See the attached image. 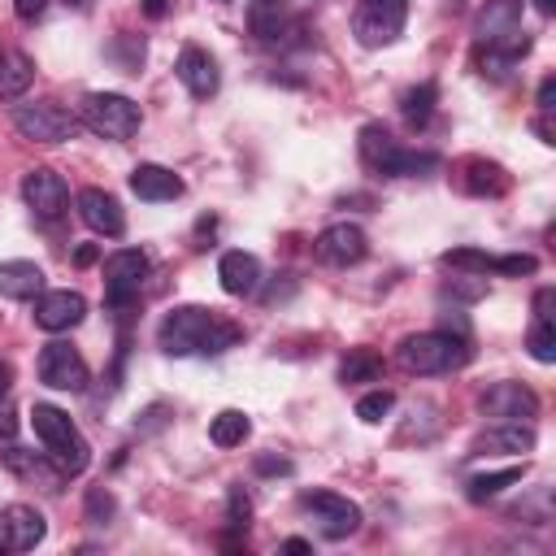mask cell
<instances>
[{"label":"cell","mask_w":556,"mask_h":556,"mask_svg":"<svg viewBox=\"0 0 556 556\" xmlns=\"http://www.w3.org/2000/svg\"><path fill=\"white\" fill-rule=\"evenodd\" d=\"M239 339H243V330H239L235 321L217 317V313L204 308V304H178V308H169V313L161 317V326H156V343H161L165 356H191V352H200V356H222V352H230Z\"/></svg>","instance_id":"cell-1"},{"label":"cell","mask_w":556,"mask_h":556,"mask_svg":"<svg viewBox=\"0 0 556 556\" xmlns=\"http://www.w3.org/2000/svg\"><path fill=\"white\" fill-rule=\"evenodd\" d=\"M30 426L43 443V456L65 473V478H78L87 465H91V443L83 439V430L74 426V417L56 404H35L30 408Z\"/></svg>","instance_id":"cell-2"},{"label":"cell","mask_w":556,"mask_h":556,"mask_svg":"<svg viewBox=\"0 0 556 556\" xmlns=\"http://www.w3.org/2000/svg\"><path fill=\"white\" fill-rule=\"evenodd\" d=\"M356 148H361V161H365L374 174H382V178H417V174H430V169L439 165V156H434V152L400 148V143H395V135H391L387 126H378V122L361 126Z\"/></svg>","instance_id":"cell-3"},{"label":"cell","mask_w":556,"mask_h":556,"mask_svg":"<svg viewBox=\"0 0 556 556\" xmlns=\"http://www.w3.org/2000/svg\"><path fill=\"white\" fill-rule=\"evenodd\" d=\"M465 361H469V348L443 330H421V334H408L400 343V365L408 374H447Z\"/></svg>","instance_id":"cell-4"},{"label":"cell","mask_w":556,"mask_h":556,"mask_svg":"<svg viewBox=\"0 0 556 556\" xmlns=\"http://www.w3.org/2000/svg\"><path fill=\"white\" fill-rule=\"evenodd\" d=\"M78 122H83L87 130L104 135V139H130V135L139 130L143 117H139V104H135L130 96H117V91H91V96L83 100Z\"/></svg>","instance_id":"cell-5"},{"label":"cell","mask_w":556,"mask_h":556,"mask_svg":"<svg viewBox=\"0 0 556 556\" xmlns=\"http://www.w3.org/2000/svg\"><path fill=\"white\" fill-rule=\"evenodd\" d=\"M408 22V0H361L352 13V35L361 48H387Z\"/></svg>","instance_id":"cell-6"},{"label":"cell","mask_w":556,"mask_h":556,"mask_svg":"<svg viewBox=\"0 0 556 556\" xmlns=\"http://www.w3.org/2000/svg\"><path fill=\"white\" fill-rule=\"evenodd\" d=\"M13 126H17L26 139H35V143H65V139L78 135L83 122H78L70 109L52 104V100H35V104H17V109H13Z\"/></svg>","instance_id":"cell-7"},{"label":"cell","mask_w":556,"mask_h":556,"mask_svg":"<svg viewBox=\"0 0 556 556\" xmlns=\"http://www.w3.org/2000/svg\"><path fill=\"white\" fill-rule=\"evenodd\" d=\"M39 382L52 387V391H87L91 369H87V361H83V352L74 343L52 339L39 352Z\"/></svg>","instance_id":"cell-8"},{"label":"cell","mask_w":556,"mask_h":556,"mask_svg":"<svg viewBox=\"0 0 556 556\" xmlns=\"http://www.w3.org/2000/svg\"><path fill=\"white\" fill-rule=\"evenodd\" d=\"M22 200H26V208H30L39 222H61L65 208H70V187H65V178H61L56 169L39 165V169H30V174L22 178Z\"/></svg>","instance_id":"cell-9"},{"label":"cell","mask_w":556,"mask_h":556,"mask_svg":"<svg viewBox=\"0 0 556 556\" xmlns=\"http://www.w3.org/2000/svg\"><path fill=\"white\" fill-rule=\"evenodd\" d=\"M300 504L313 513V521H317V530H321L326 539H348V534H356V526H361V508H356L348 495H334V491H304Z\"/></svg>","instance_id":"cell-10"},{"label":"cell","mask_w":556,"mask_h":556,"mask_svg":"<svg viewBox=\"0 0 556 556\" xmlns=\"http://www.w3.org/2000/svg\"><path fill=\"white\" fill-rule=\"evenodd\" d=\"M152 261L139 252V248H117L104 256V291H109V304H126L130 295H139L143 278H148Z\"/></svg>","instance_id":"cell-11"},{"label":"cell","mask_w":556,"mask_h":556,"mask_svg":"<svg viewBox=\"0 0 556 556\" xmlns=\"http://www.w3.org/2000/svg\"><path fill=\"white\" fill-rule=\"evenodd\" d=\"M313 252H317V261H321V265L348 269V265L365 261L369 239H365V230H361V226H352V222H334V226H326V230L317 235Z\"/></svg>","instance_id":"cell-12"},{"label":"cell","mask_w":556,"mask_h":556,"mask_svg":"<svg viewBox=\"0 0 556 556\" xmlns=\"http://www.w3.org/2000/svg\"><path fill=\"white\" fill-rule=\"evenodd\" d=\"M48 534V521L35 504H9L0 513V547L9 552H35Z\"/></svg>","instance_id":"cell-13"},{"label":"cell","mask_w":556,"mask_h":556,"mask_svg":"<svg viewBox=\"0 0 556 556\" xmlns=\"http://www.w3.org/2000/svg\"><path fill=\"white\" fill-rule=\"evenodd\" d=\"M83 317H87V300H83L78 291H70V287H61V291H39V295H35V326H39V330L61 334V330H74Z\"/></svg>","instance_id":"cell-14"},{"label":"cell","mask_w":556,"mask_h":556,"mask_svg":"<svg viewBox=\"0 0 556 556\" xmlns=\"http://www.w3.org/2000/svg\"><path fill=\"white\" fill-rule=\"evenodd\" d=\"M482 413L495 421H530L539 413V395L526 382H495L482 391Z\"/></svg>","instance_id":"cell-15"},{"label":"cell","mask_w":556,"mask_h":556,"mask_svg":"<svg viewBox=\"0 0 556 556\" xmlns=\"http://www.w3.org/2000/svg\"><path fill=\"white\" fill-rule=\"evenodd\" d=\"M78 217H83L96 235H104V239H117V235L126 230V213H122L117 195H109V191H100V187H83V191H78Z\"/></svg>","instance_id":"cell-16"},{"label":"cell","mask_w":556,"mask_h":556,"mask_svg":"<svg viewBox=\"0 0 556 556\" xmlns=\"http://www.w3.org/2000/svg\"><path fill=\"white\" fill-rule=\"evenodd\" d=\"M486 452L491 456H526V452H534V430L526 421H500V426L482 430L469 447V456H486Z\"/></svg>","instance_id":"cell-17"},{"label":"cell","mask_w":556,"mask_h":556,"mask_svg":"<svg viewBox=\"0 0 556 556\" xmlns=\"http://www.w3.org/2000/svg\"><path fill=\"white\" fill-rule=\"evenodd\" d=\"M174 74L182 78V87H187L195 100H208V96L217 91V83H222V74H217V61H213L204 48H195V43H187V48L178 52V65H174Z\"/></svg>","instance_id":"cell-18"},{"label":"cell","mask_w":556,"mask_h":556,"mask_svg":"<svg viewBox=\"0 0 556 556\" xmlns=\"http://www.w3.org/2000/svg\"><path fill=\"white\" fill-rule=\"evenodd\" d=\"M130 191L139 200H148V204H161V200H178L182 195V178L174 169L148 161V165H135L130 169Z\"/></svg>","instance_id":"cell-19"},{"label":"cell","mask_w":556,"mask_h":556,"mask_svg":"<svg viewBox=\"0 0 556 556\" xmlns=\"http://www.w3.org/2000/svg\"><path fill=\"white\" fill-rule=\"evenodd\" d=\"M217 278H222L226 295H252L261 287V261L252 252H222Z\"/></svg>","instance_id":"cell-20"},{"label":"cell","mask_w":556,"mask_h":556,"mask_svg":"<svg viewBox=\"0 0 556 556\" xmlns=\"http://www.w3.org/2000/svg\"><path fill=\"white\" fill-rule=\"evenodd\" d=\"M513 30H521V0H486L478 13V35L482 43H500Z\"/></svg>","instance_id":"cell-21"},{"label":"cell","mask_w":556,"mask_h":556,"mask_svg":"<svg viewBox=\"0 0 556 556\" xmlns=\"http://www.w3.org/2000/svg\"><path fill=\"white\" fill-rule=\"evenodd\" d=\"M43 291V269L35 261H0V295L4 300H35Z\"/></svg>","instance_id":"cell-22"},{"label":"cell","mask_w":556,"mask_h":556,"mask_svg":"<svg viewBox=\"0 0 556 556\" xmlns=\"http://www.w3.org/2000/svg\"><path fill=\"white\" fill-rule=\"evenodd\" d=\"M248 30L274 43L287 30V0H248Z\"/></svg>","instance_id":"cell-23"},{"label":"cell","mask_w":556,"mask_h":556,"mask_svg":"<svg viewBox=\"0 0 556 556\" xmlns=\"http://www.w3.org/2000/svg\"><path fill=\"white\" fill-rule=\"evenodd\" d=\"M465 191L469 195H504L508 191V174H504V165H495V161H482V156H473V161H465Z\"/></svg>","instance_id":"cell-24"},{"label":"cell","mask_w":556,"mask_h":556,"mask_svg":"<svg viewBox=\"0 0 556 556\" xmlns=\"http://www.w3.org/2000/svg\"><path fill=\"white\" fill-rule=\"evenodd\" d=\"M521 473H526V465H508V469H491V473H473L469 482H465V495L473 500V504H482V500H495L504 486H513V482H521Z\"/></svg>","instance_id":"cell-25"},{"label":"cell","mask_w":556,"mask_h":556,"mask_svg":"<svg viewBox=\"0 0 556 556\" xmlns=\"http://www.w3.org/2000/svg\"><path fill=\"white\" fill-rule=\"evenodd\" d=\"M4 460H9V469H13V473H22V478H39L48 491H56V482L65 478L56 465L48 469V460H43V456H35V452H22V447H9V452H4Z\"/></svg>","instance_id":"cell-26"},{"label":"cell","mask_w":556,"mask_h":556,"mask_svg":"<svg viewBox=\"0 0 556 556\" xmlns=\"http://www.w3.org/2000/svg\"><path fill=\"white\" fill-rule=\"evenodd\" d=\"M248 430H252V421H248L239 408H222V413L208 421V439H213L217 447H239V443L248 439Z\"/></svg>","instance_id":"cell-27"},{"label":"cell","mask_w":556,"mask_h":556,"mask_svg":"<svg viewBox=\"0 0 556 556\" xmlns=\"http://www.w3.org/2000/svg\"><path fill=\"white\" fill-rule=\"evenodd\" d=\"M378 374H382V361L369 348H352L339 365V382H374Z\"/></svg>","instance_id":"cell-28"},{"label":"cell","mask_w":556,"mask_h":556,"mask_svg":"<svg viewBox=\"0 0 556 556\" xmlns=\"http://www.w3.org/2000/svg\"><path fill=\"white\" fill-rule=\"evenodd\" d=\"M30 78H35V70H30V61L22 52L4 56V65H0V100H17L30 87Z\"/></svg>","instance_id":"cell-29"},{"label":"cell","mask_w":556,"mask_h":556,"mask_svg":"<svg viewBox=\"0 0 556 556\" xmlns=\"http://www.w3.org/2000/svg\"><path fill=\"white\" fill-rule=\"evenodd\" d=\"M434 100H439L434 83H421V87L404 91V117H408L413 126H426V122H430V113H434Z\"/></svg>","instance_id":"cell-30"},{"label":"cell","mask_w":556,"mask_h":556,"mask_svg":"<svg viewBox=\"0 0 556 556\" xmlns=\"http://www.w3.org/2000/svg\"><path fill=\"white\" fill-rule=\"evenodd\" d=\"M526 348H530V356H534L539 365H552V361H556V326L543 321V317H534V326H530V334H526Z\"/></svg>","instance_id":"cell-31"},{"label":"cell","mask_w":556,"mask_h":556,"mask_svg":"<svg viewBox=\"0 0 556 556\" xmlns=\"http://www.w3.org/2000/svg\"><path fill=\"white\" fill-rule=\"evenodd\" d=\"M491 252H478V248H452L443 252V265L447 269H465V274H491Z\"/></svg>","instance_id":"cell-32"},{"label":"cell","mask_w":556,"mask_h":556,"mask_svg":"<svg viewBox=\"0 0 556 556\" xmlns=\"http://www.w3.org/2000/svg\"><path fill=\"white\" fill-rule=\"evenodd\" d=\"M391 408H395V395H391V391H369V395H361V400H356V417H361V421H369V426H374V421H382Z\"/></svg>","instance_id":"cell-33"},{"label":"cell","mask_w":556,"mask_h":556,"mask_svg":"<svg viewBox=\"0 0 556 556\" xmlns=\"http://www.w3.org/2000/svg\"><path fill=\"white\" fill-rule=\"evenodd\" d=\"M491 269H495V274H508V278H521V274H534L539 261H534L530 252H508V256H495Z\"/></svg>","instance_id":"cell-34"},{"label":"cell","mask_w":556,"mask_h":556,"mask_svg":"<svg viewBox=\"0 0 556 556\" xmlns=\"http://www.w3.org/2000/svg\"><path fill=\"white\" fill-rule=\"evenodd\" d=\"M248 517H252V500L243 495V486H230V500H226V521H230L235 530H243V526H248Z\"/></svg>","instance_id":"cell-35"},{"label":"cell","mask_w":556,"mask_h":556,"mask_svg":"<svg viewBox=\"0 0 556 556\" xmlns=\"http://www.w3.org/2000/svg\"><path fill=\"white\" fill-rule=\"evenodd\" d=\"M87 513H91V517H100V513L109 517V513H113V495H109V491H91V495H87Z\"/></svg>","instance_id":"cell-36"},{"label":"cell","mask_w":556,"mask_h":556,"mask_svg":"<svg viewBox=\"0 0 556 556\" xmlns=\"http://www.w3.org/2000/svg\"><path fill=\"white\" fill-rule=\"evenodd\" d=\"M48 4H52V0H13V9H17V17H22V22H35Z\"/></svg>","instance_id":"cell-37"},{"label":"cell","mask_w":556,"mask_h":556,"mask_svg":"<svg viewBox=\"0 0 556 556\" xmlns=\"http://www.w3.org/2000/svg\"><path fill=\"white\" fill-rule=\"evenodd\" d=\"M539 109H543V113L556 109V78H543V83H539Z\"/></svg>","instance_id":"cell-38"},{"label":"cell","mask_w":556,"mask_h":556,"mask_svg":"<svg viewBox=\"0 0 556 556\" xmlns=\"http://www.w3.org/2000/svg\"><path fill=\"white\" fill-rule=\"evenodd\" d=\"M552 300H556V295H552V287H543V291L534 295V317H543V321H552Z\"/></svg>","instance_id":"cell-39"},{"label":"cell","mask_w":556,"mask_h":556,"mask_svg":"<svg viewBox=\"0 0 556 556\" xmlns=\"http://www.w3.org/2000/svg\"><path fill=\"white\" fill-rule=\"evenodd\" d=\"M256 469H261V473H287L291 465H287V460H274V456H261V460H256Z\"/></svg>","instance_id":"cell-40"},{"label":"cell","mask_w":556,"mask_h":556,"mask_svg":"<svg viewBox=\"0 0 556 556\" xmlns=\"http://www.w3.org/2000/svg\"><path fill=\"white\" fill-rule=\"evenodd\" d=\"M13 430H17V417L9 408H0V439H13Z\"/></svg>","instance_id":"cell-41"},{"label":"cell","mask_w":556,"mask_h":556,"mask_svg":"<svg viewBox=\"0 0 556 556\" xmlns=\"http://www.w3.org/2000/svg\"><path fill=\"white\" fill-rule=\"evenodd\" d=\"M9 382H13V369H9V365H4V361H0V400H4V395H9Z\"/></svg>","instance_id":"cell-42"},{"label":"cell","mask_w":556,"mask_h":556,"mask_svg":"<svg viewBox=\"0 0 556 556\" xmlns=\"http://www.w3.org/2000/svg\"><path fill=\"white\" fill-rule=\"evenodd\" d=\"M143 13H148V17H161V13H165V0H143Z\"/></svg>","instance_id":"cell-43"},{"label":"cell","mask_w":556,"mask_h":556,"mask_svg":"<svg viewBox=\"0 0 556 556\" xmlns=\"http://www.w3.org/2000/svg\"><path fill=\"white\" fill-rule=\"evenodd\" d=\"M282 552H308V543H304V539H287Z\"/></svg>","instance_id":"cell-44"},{"label":"cell","mask_w":556,"mask_h":556,"mask_svg":"<svg viewBox=\"0 0 556 556\" xmlns=\"http://www.w3.org/2000/svg\"><path fill=\"white\" fill-rule=\"evenodd\" d=\"M534 9L539 13H556V0H534Z\"/></svg>","instance_id":"cell-45"},{"label":"cell","mask_w":556,"mask_h":556,"mask_svg":"<svg viewBox=\"0 0 556 556\" xmlns=\"http://www.w3.org/2000/svg\"><path fill=\"white\" fill-rule=\"evenodd\" d=\"M0 65H4V52H0Z\"/></svg>","instance_id":"cell-46"},{"label":"cell","mask_w":556,"mask_h":556,"mask_svg":"<svg viewBox=\"0 0 556 556\" xmlns=\"http://www.w3.org/2000/svg\"><path fill=\"white\" fill-rule=\"evenodd\" d=\"M83 4H87V0H83Z\"/></svg>","instance_id":"cell-47"}]
</instances>
